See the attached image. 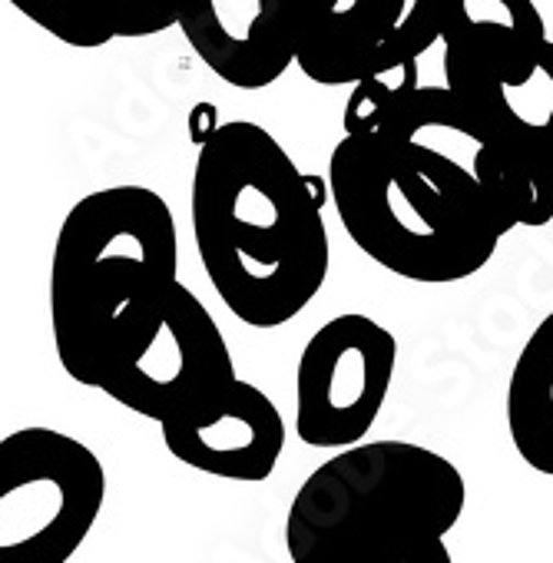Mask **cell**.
I'll use <instances>...</instances> for the list:
<instances>
[{
  "label": "cell",
  "mask_w": 553,
  "mask_h": 563,
  "mask_svg": "<svg viewBox=\"0 0 553 563\" xmlns=\"http://www.w3.org/2000/svg\"><path fill=\"white\" fill-rule=\"evenodd\" d=\"M235 378L219 322L189 286L176 282L153 329L103 372L97 391L163 424L202 411Z\"/></svg>",
  "instance_id": "8992f818"
},
{
  "label": "cell",
  "mask_w": 553,
  "mask_h": 563,
  "mask_svg": "<svg viewBox=\"0 0 553 563\" xmlns=\"http://www.w3.org/2000/svg\"><path fill=\"white\" fill-rule=\"evenodd\" d=\"M176 282V216L156 189L107 186L74 202L54 242L47 292L64 372L97 388L153 329Z\"/></svg>",
  "instance_id": "7a4b0ae2"
},
{
  "label": "cell",
  "mask_w": 553,
  "mask_h": 563,
  "mask_svg": "<svg viewBox=\"0 0 553 563\" xmlns=\"http://www.w3.org/2000/svg\"><path fill=\"white\" fill-rule=\"evenodd\" d=\"M329 202L349 239L418 286L477 275L510 232L467 186L414 166L385 136H342L329 156Z\"/></svg>",
  "instance_id": "277c9868"
},
{
  "label": "cell",
  "mask_w": 553,
  "mask_h": 563,
  "mask_svg": "<svg viewBox=\"0 0 553 563\" xmlns=\"http://www.w3.org/2000/svg\"><path fill=\"white\" fill-rule=\"evenodd\" d=\"M166 451L209 477L258 484L268 481L286 451V418L258 385L235 378L202 411L159 424Z\"/></svg>",
  "instance_id": "30bf717a"
},
{
  "label": "cell",
  "mask_w": 553,
  "mask_h": 563,
  "mask_svg": "<svg viewBox=\"0 0 553 563\" xmlns=\"http://www.w3.org/2000/svg\"><path fill=\"white\" fill-rule=\"evenodd\" d=\"M507 434L517 457L553 477V312L523 342L507 382Z\"/></svg>",
  "instance_id": "4fadbf2b"
},
{
  "label": "cell",
  "mask_w": 553,
  "mask_h": 563,
  "mask_svg": "<svg viewBox=\"0 0 553 563\" xmlns=\"http://www.w3.org/2000/svg\"><path fill=\"white\" fill-rule=\"evenodd\" d=\"M546 41L533 0H441L447 87H517L537 74Z\"/></svg>",
  "instance_id": "8fae6325"
},
{
  "label": "cell",
  "mask_w": 553,
  "mask_h": 563,
  "mask_svg": "<svg viewBox=\"0 0 553 563\" xmlns=\"http://www.w3.org/2000/svg\"><path fill=\"white\" fill-rule=\"evenodd\" d=\"M398 339L365 312L319 325L296 365V434L309 448L342 451L365 441L388 401Z\"/></svg>",
  "instance_id": "52a82bcc"
},
{
  "label": "cell",
  "mask_w": 553,
  "mask_h": 563,
  "mask_svg": "<svg viewBox=\"0 0 553 563\" xmlns=\"http://www.w3.org/2000/svg\"><path fill=\"white\" fill-rule=\"evenodd\" d=\"M418 84H421V60H408L395 70L372 74V77H362L358 84H352L345 117H342L345 133L349 136L375 133L395 113V107L405 100V93L414 90Z\"/></svg>",
  "instance_id": "5bb4252c"
},
{
  "label": "cell",
  "mask_w": 553,
  "mask_h": 563,
  "mask_svg": "<svg viewBox=\"0 0 553 563\" xmlns=\"http://www.w3.org/2000/svg\"><path fill=\"white\" fill-rule=\"evenodd\" d=\"M107 504L97 451L57 428L0 438V563H67Z\"/></svg>",
  "instance_id": "5b68a950"
},
{
  "label": "cell",
  "mask_w": 553,
  "mask_h": 563,
  "mask_svg": "<svg viewBox=\"0 0 553 563\" xmlns=\"http://www.w3.org/2000/svg\"><path fill=\"white\" fill-rule=\"evenodd\" d=\"M441 41V0H299L296 67L319 87L421 60Z\"/></svg>",
  "instance_id": "ba28073f"
},
{
  "label": "cell",
  "mask_w": 553,
  "mask_h": 563,
  "mask_svg": "<svg viewBox=\"0 0 553 563\" xmlns=\"http://www.w3.org/2000/svg\"><path fill=\"white\" fill-rule=\"evenodd\" d=\"M464 507L451 457L411 441H358L302 481L286 550L296 563H451L444 537Z\"/></svg>",
  "instance_id": "3957f363"
},
{
  "label": "cell",
  "mask_w": 553,
  "mask_h": 563,
  "mask_svg": "<svg viewBox=\"0 0 553 563\" xmlns=\"http://www.w3.org/2000/svg\"><path fill=\"white\" fill-rule=\"evenodd\" d=\"M54 41L97 51L113 41H143L176 27V0H8Z\"/></svg>",
  "instance_id": "7c38bea8"
},
{
  "label": "cell",
  "mask_w": 553,
  "mask_h": 563,
  "mask_svg": "<svg viewBox=\"0 0 553 563\" xmlns=\"http://www.w3.org/2000/svg\"><path fill=\"white\" fill-rule=\"evenodd\" d=\"M329 179L306 173L265 126L232 120L199 143L189 219L219 302L248 329H283L332 268Z\"/></svg>",
  "instance_id": "6da1fadb"
},
{
  "label": "cell",
  "mask_w": 553,
  "mask_h": 563,
  "mask_svg": "<svg viewBox=\"0 0 553 563\" xmlns=\"http://www.w3.org/2000/svg\"><path fill=\"white\" fill-rule=\"evenodd\" d=\"M540 133H543V146H546V156H550V169H553V107H550V113L543 117Z\"/></svg>",
  "instance_id": "9a60e30c"
},
{
  "label": "cell",
  "mask_w": 553,
  "mask_h": 563,
  "mask_svg": "<svg viewBox=\"0 0 553 563\" xmlns=\"http://www.w3.org/2000/svg\"><path fill=\"white\" fill-rule=\"evenodd\" d=\"M176 27L222 84L265 90L296 64L299 0H176Z\"/></svg>",
  "instance_id": "9c48e42d"
}]
</instances>
